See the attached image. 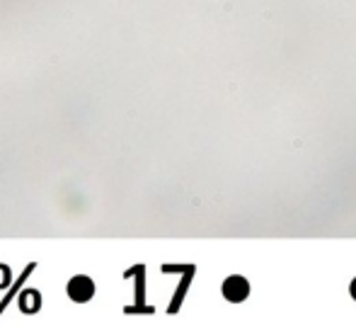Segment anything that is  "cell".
I'll use <instances>...</instances> for the list:
<instances>
[{
  "mask_svg": "<svg viewBox=\"0 0 356 330\" xmlns=\"http://www.w3.org/2000/svg\"><path fill=\"white\" fill-rule=\"evenodd\" d=\"M247 294H250V285H247L245 277L233 274V277H228V280L223 282V296H226L228 301H233V304L245 301Z\"/></svg>",
  "mask_w": 356,
  "mask_h": 330,
  "instance_id": "obj_2",
  "label": "cell"
},
{
  "mask_svg": "<svg viewBox=\"0 0 356 330\" xmlns=\"http://www.w3.org/2000/svg\"><path fill=\"white\" fill-rule=\"evenodd\" d=\"M68 296L76 304H87L95 296V282L90 277H85V274H78V277H73L68 282Z\"/></svg>",
  "mask_w": 356,
  "mask_h": 330,
  "instance_id": "obj_1",
  "label": "cell"
},
{
  "mask_svg": "<svg viewBox=\"0 0 356 330\" xmlns=\"http://www.w3.org/2000/svg\"><path fill=\"white\" fill-rule=\"evenodd\" d=\"M8 285H10V269H8L6 265H0V289Z\"/></svg>",
  "mask_w": 356,
  "mask_h": 330,
  "instance_id": "obj_5",
  "label": "cell"
},
{
  "mask_svg": "<svg viewBox=\"0 0 356 330\" xmlns=\"http://www.w3.org/2000/svg\"><path fill=\"white\" fill-rule=\"evenodd\" d=\"M34 267H36V265H34V262H32V265H27V267H25V272H22V277H20V280H17V282H15V287H12V289H10V291H8V296H6V299L0 301V313H3V311H6V306H8V304H10V301H12V299H15L17 289H20V287H22V285H25V280H27V277H30V274H32V272H34Z\"/></svg>",
  "mask_w": 356,
  "mask_h": 330,
  "instance_id": "obj_4",
  "label": "cell"
},
{
  "mask_svg": "<svg viewBox=\"0 0 356 330\" xmlns=\"http://www.w3.org/2000/svg\"><path fill=\"white\" fill-rule=\"evenodd\" d=\"M349 291H351V296H354V299H356V280H354V282H351V287H349Z\"/></svg>",
  "mask_w": 356,
  "mask_h": 330,
  "instance_id": "obj_6",
  "label": "cell"
},
{
  "mask_svg": "<svg viewBox=\"0 0 356 330\" xmlns=\"http://www.w3.org/2000/svg\"><path fill=\"white\" fill-rule=\"evenodd\" d=\"M20 309L25 311V313H36V311L41 309V294L34 289H27L20 294Z\"/></svg>",
  "mask_w": 356,
  "mask_h": 330,
  "instance_id": "obj_3",
  "label": "cell"
}]
</instances>
